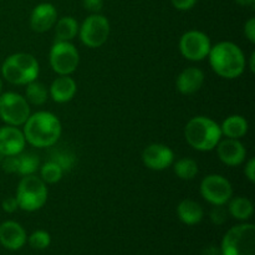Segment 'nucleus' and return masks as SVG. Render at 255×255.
<instances>
[{"label":"nucleus","mask_w":255,"mask_h":255,"mask_svg":"<svg viewBox=\"0 0 255 255\" xmlns=\"http://www.w3.org/2000/svg\"><path fill=\"white\" fill-rule=\"evenodd\" d=\"M26 143L36 148H46L56 144L62 133V126L59 117L49 111H37L30 114L29 119L22 125Z\"/></svg>","instance_id":"f257e3e1"},{"label":"nucleus","mask_w":255,"mask_h":255,"mask_svg":"<svg viewBox=\"0 0 255 255\" xmlns=\"http://www.w3.org/2000/svg\"><path fill=\"white\" fill-rule=\"evenodd\" d=\"M207 59L212 70L218 76L227 80L238 79L243 75L247 66L243 50L232 41H219L212 45Z\"/></svg>","instance_id":"f03ea898"},{"label":"nucleus","mask_w":255,"mask_h":255,"mask_svg":"<svg viewBox=\"0 0 255 255\" xmlns=\"http://www.w3.org/2000/svg\"><path fill=\"white\" fill-rule=\"evenodd\" d=\"M221 126L208 116H196L187 122L184 138L193 149L199 152L213 151L222 139Z\"/></svg>","instance_id":"7ed1b4c3"},{"label":"nucleus","mask_w":255,"mask_h":255,"mask_svg":"<svg viewBox=\"0 0 255 255\" xmlns=\"http://www.w3.org/2000/svg\"><path fill=\"white\" fill-rule=\"evenodd\" d=\"M40 64L36 57L27 52L9 55L1 65V77L11 85L25 86L37 80Z\"/></svg>","instance_id":"20e7f679"},{"label":"nucleus","mask_w":255,"mask_h":255,"mask_svg":"<svg viewBox=\"0 0 255 255\" xmlns=\"http://www.w3.org/2000/svg\"><path fill=\"white\" fill-rule=\"evenodd\" d=\"M49 197L47 184L36 174L24 176L16 188V198L19 209L25 212H36L45 206Z\"/></svg>","instance_id":"39448f33"},{"label":"nucleus","mask_w":255,"mask_h":255,"mask_svg":"<svg viewBox=\"0 0 255 255\" xmlns=\"http://www.w3.org/2000/svg\"><path fill=\"white\" fill-rule=\"evenodd\" d=\"M221 255H255V226L251 223L232 227L223 237Z\"/></svg>","instance_id":"423d86ee"},{"label":"nucleus","mask_w":255,"mask_h":255,"mask_svg":"<svg viewBox=\"0 0 255 255\" xmlns=\"http://www.w3.org/2000/svg\"><path fill=\"white\" fill-rule=\"evenodd\" d=\"M30 105L22 95L7 91L0 95V119L5 125L21 127L29 119Z\"/></svg>","instance_id":"0eeeda50"},{"label":"nucleus","mask_w":255,"mask_h":255,"mask_svg":"<svg viewBox=\"0 0 255 255\" xmlns=\"http://www.w3.org/2000/svg\"><path fill=\"white\" fill-rule=\"evenodd\" d=\"M49 62L57 75H71L80 64V52L71 41H56L49 52Z\"/></svg>","instance_id":"6e6552de"},{"label":"nucleus","mask_w":255,"mask_h":255,"mask_svg":"<svg viewBox=\"0 0 255 255\" xmlns=\"http://www.w3.org/2000/svg\"><path fill=\"white\" fill-rule=\"evenodd\" d=\"M111 31L109 19L101 14H91L79 27V37L82 44L90 49L101 47L107 41Z\"/></svg>","instance_id":"1a4fd4ad"},{"label":"nucleus","mask_w":255,"mask_h":255,"mask_svg":"<svg viewBox=\"0 0 255 255\" xmlns=\"http://www.w3.org/2000/svg\"><path fill=\"white\" fill-rule=\"evenodd\" d=\"M199 193L212 206H226L233 197V186L222 174H208L202 179Z\"/></svg>","instance_id":"9d476101"},{"label":"nucleus","mask_w":255,"mask_h":255,"mask_svg":"<svg viewBox=\"0 0 255 255\" xmlns=\"http://www.w3.org/2000/svg\"><path fill=\"white\" fill-rule=\"evenodd\" d=\"M178 47L184 59L198 62L208 57L212 42L206 32L201 30H188L179 39Z\"/></svg>","instance_id":"9b49d317"},{"label":"nucleus","mask_w":255,"mask_h":255,"mask_svg":"<svg viewBox=\"0 0 255 255\" xmlns=\"http://www.w3.org/2000/svg\"><path fill=\"white\" fill-rule=\"evenodd\" d=\"M142 162L152 171H164L174 162V152L163 143H151L142 152Z\"/></svg>","instance_id":"f8f14e48"},{"label":"nucleus","mask_w":255,"mask_h":255,"mask_svg":"<svg viewBox=\"0 0 255 255\" xmlns=\"http://www.w3.org/2000/svg\"><path fill=\"white\" fill-rule=\"evenodd\" d=\"M26 147L24 132L19 127L4 125L0 127V154L5 156H17L22 153Z\"/></svg>","instance_id":"ddd939ff"},{"label":"nucleus","mask_w":255,"mask_h":255,"mask_svg":"<svg viewBox=\"0 0 255 255\" xmlns=\"http://www.w3.org/2000/svg\"><path fill=\"white\" fill-rule=\"evenodd\" d=\"M217 154L222 163L229 167L241 166L246 162L247 148L241 139L224 138L217 144Z\"/></svg>","instance_id":"4468645a"},{"label":"nucleus","mask_w":255,"mask_h":255,"mask_svg":"<svg viewBox=\"0 0 255 255\" xmlns=\"http://www.w3.org/2000/svg\"><path fill=\"white\" fill-rule=\"evenodd\" d=\"M57 21V10L50 2H41L32 9L30 14V27L35 32H46L55 26Z\"/></svg>","instance_id":"2eb2a0df"},{"label":"nucleus","mask_w":255,"mask_h":255,"mask_svg":"<svg viewBox=\"0 0 255 255\" xmlns=\"http://www.w3.org/2000/svg\"><path fill=\"white\" fill-rule=\"evenodd\" d=\"M206 75L199 67L189 66L179 72L176 79V87L184 96H191L203 87Z\"/></svg>","instance_id":"dca6fc26"},{"label":"nucleus","mask_w":255,"mask_h":255,"mask_svg":"<svg viewBox=\"0 0 255 255\" xmlns=\"http://www.w3.org/2000/svg\"><path fill=\"white\" fill-rule=\"evenodd\" d=\"M26 232L21 224L14 221H5L0 224V244L10 251H17L26 243Z\"/></svg>","instance_id":"f3484780"},{"label":"nucleus","mask_w":255,"mask_h":255,"mask_svg":"<svg viewBox=\"0 0 255 255\" xmlns=\"http://www.w3.org/2000/svg\"><path fill=\"white\" fill-rule=\"evenodd\" d=\"M77 84L71 75H57L49 86V96L56 104H66L75 97Z\"/></svg>","instance_id":"a211bd4d"},{"label":"nucleus","mask_w":255,"mask_h":255,"mask_svg":"<svg viewBox=\"0 0 255 255\" xmlns=\"http://www.w3.org/2000/svg\"><path fill=\"white\" fill-rule=\"evenodd\" d=\"M177 216L182 223L187 226H196L201 223L204 217V209L197 201L191 198L182 199L177 207Z\"/></svg>","instance_id":"6ab92c4d"},{"label":"nucleus","mask_w":255,"mask_h":255,"mask_svg":"<svg viewBox=\"0 0 255 255\" xmlns=\"http://www.w3.org/2000/svg\"><path fill=\"white\" fill-rule=\"evenodd\" d=\"M219 126H221L222 134L226 136V138L241 139L249 131L248 121L242 115H231Z\"/></svg>","instance_id":"aec40b11"},{"label":"nucleus","mask_w":255,"mask_h":255,"mask_svg":"<svg viewBox=\"0 0 255 255\" xmlns=\"http://www.w3.org/2000/svg\"><path fill=\"white\" fill-rule=\"evenodd\" d=\"M227 204H228L227 211H228L229 216L238 219V221H248L249 218H252V216L254 213L253 202L249 198H247V197L239 196L234 197V198L232 197Z\"/></svg>","instance_id":"412c9836"},{"label":"nucleus","mask_w":255,"mask_h":255,"mask_svg":"<svg viewBox=\"0 0 255 255\" xmlns=\"http://www.w3.org/2000/svg\"><path fill=\"white\" fill-rule=\"evenodd\" d=\"M55 36L59 41H71L79 35V22L74 16H64L57 19L55 24Z\"/></svg>","instance_id":"4be33fe9"},{"label":"nucleus","mask_w":255,"mask_h":255,"mask_svg":"<svg viewBox=\"0 0 255 255\" xmlns=\"http://www.w3.org/2000/svg\"><path fill=\"white\" fill-rule=\"evenodd\" d=\"M26 89H25V99L29 102V105H34V106H42L44 104H46V101L49 100V87L46 86L42 82L35 81L30 82V84L25 85Z\"/></svg>","instance_id":"5701e85b"},{"label":"nucleus","mask_w":255,"mask_h":255,"mask_svg":"<svg viewBox=\"0 0 255 255\" xmlns=\"http://www.w3.org/2000/svg\"><path fill=\"white\" fill-rule=\"evenodd\" d=\"M172 166H173V171L176 176L179 179H183V181H192V179L196 178L199 172L198 163L196 162V159L189 158V157L177 159L176 162H173Z\"/></svg>","instance_id":"b1692460"},{"label":"nucleus","mask_w":255,"mask_h":255,"mask_svg":"<svg viewBox=\"0 0 255 255\" xmlns=\"http://www.w3.org/2000/svg\"><path fill=\"white\" fill-rule=\"evenodd\" d=\"M40 178L45 182L46 184H55L59 183L61 181L62 176H64V169L56 163V162L49 161L45 162L44 164L40 166Z\"/></svg>","instance_id":"393cba45"},{"label":"nucleus","mask_w":255,"mask_h":255,"mask_svg":"<svg viewBox=\"0 0 255 255\" xmlns=\"http://www.w3.org/2000/svg\"><path fill=\"white\" fill-rule=\"evenodd\" d=\"M40 159L34 153H20L19 154V168L17 174L20 176H30L35 174L40 168Z\"/></svg>","instance_id":"a878e982"},{"label":"nucleus","mask_w":255,"mask_h":255,"mask_svg":"<svg viewBox=\"0 0 255 255\" xmlns=\"http://www.w3.org/2000/svg\"><path fill=\"white\" fill-rule=\"evenodd\" d=\"M27 242H29L31 248L37 249V251H42V249H46L50 246V243H51V237H50V234L46 231L39 229V231H35L27 238Z\"/></svg>","instance_id":"bb28decb"},{"label":"nucleus","mask_w":255,"mask_h":255,"mask_svg":"<svg viewBox=\"0 0 255 255\" xmlns=\"http://www.w3.org/2000/svg\"><path fill=\"white\" fill-rule=\"evenodd\" d=\"M50 159L56 162V163L64 169V172L69 171V169L74 166V162H75V158L72 154H70L69 152H60V151L54 152V153L51 154V157H50Z\"/></svg>","instance_id":"cd10ccee"},{"label":"nucleus","mask_w":255,"mask_h":255,"mask_svg":"<svg viewBox=\"0 0 255 255\" xmlns=\"http://www.w3.org/2000/svg\"><path fill=\"white\" fill-rule=\"evenodd\" d=\"M212 223L217 224V226H222L227 222L228 218V211L224 208V206H213V209L211 211L209 214Z\"/></svg>","instance_id":"c85d7f7f"},{"label":"nucleus","mask_w":255,"mask_h":255,"mask_svg":"<svg viewBox=\"0 0 255 255\" xmlns=\"http://www.w3.org/2000/svg\"><path fill=\"white\" fill-rule=\"evenodd\" d=\"M1 168L6 173H17V168H19V154L17 156L2 157Z\"/></svg>","instance_id":"c756f323"},{"label":"nucleus","mask_w":255,"mask_h":255,"mask_svg":"<svg viewBox=\"0 0 255 255\" xmlns=\"http://www.w3.org/2000/svg\"><path fill=\"white\" fill-rule=\"evenodd\" d=\"M82 5L91 14H100L104 7V0H82Z\"/></svg>","instance_id":"7c9ffc66"},{"label":"nucleus","mask_w":255,"mask_h":255,"mask_svg":"<svg viewBox=\"0 0 255 255\" xmlns=\"http://www.w3.org/2000/svg\"><path fill=\"white\" fill-rule=\"evenodd\" d=\"M1 208L6 213H15L19 209L16 198L15 197H6V198H4L1 202Z\"/></svg>","instance_id":"2f4dec72"},{"label":"nucleus","mask_w":255,"mask_h":255,"mask_svg":"<svg viewBox=\"0 0 255 255\" xmlns=\"http://www.w3.org/2000/svg\"><path fill=\"white\" fill-rule=\"evenodd\" d=\"M198 0H171L173 7H176L179 11H187L191 10L194 5L197 4Z\"/></svg>","instance_id":"473e14b6"},{"label":"nucleus","mask_w":255,"mask_h":255,"mask_svg":"<svg viewBox=\"0 0 255 255\" xmlns=\"http://www.w3.org/2000/svg\"><path fill=\"white\" fill-rule=\"evenodd\" d=\"M244 35L252 44H255V17H251L244 24Z\"/></svg>","instance_id":"72a5a7b5"},{"label":"nucleus","mask_w":255,"mask_h":255,"mask_svg":"<svg viewBox=\"0 0 255 255\" xmlns=\"http://www.w3.org/2000/svg\"><path fill=\"white\" fill-rule=\"evenodd\" d=\"M244 174L246 178L248 179L251 183H255V158L252 157L247 161L246 167H244Z\"/></svg>","instance_id":"f704fd0d"},{"label":"nucleus","mask_w":255,"mask_h":255,"mask_svg":"<svg viewBox=\"0 0 255 255\" xmlns=\"http://www.w3.org/2000/svg\"><path fill=\"white\" fill-rule=\"evenodd\" d=\"M236 2L238 5H241V6H253L255 4V0H236Z\"/></svg>","instance_id":"c9c22d12"},{"label":"nucleus","mask_w":255,"mask_h":255,"mask_svg":"<svg viewBox=\"0 0 255 255\" xmlns=\"http://www.w3.org/2000/svg\"><path fill=\"white\" fill-rule=\"evenodd\" d=\"M249 60H251V62H249V69H251L252 72L255 71V65H254V60H255V52H252L251 57H249Z\"/></svg>","instance_id":"e433bc0d"},{"label":"nucleus","mask_w":255,"mask_h":255,"mask_svg":"<svg viewBox=\"0 0 255 255\" xmlns=\"http://www.w3.org/2000/svg\"><path fill=\"white\" fill-rule=\"evenodd\" d=\"M2 86H4V84H2V79H1V76H0V95H1V92H2Z\"/></svg>","instance_id":"4c0bfd02"},{"label":"nucleus","mask_w":255,"mask_h":255,"mask_svg":"<svg viewBox=\"0 0 255 255\" xmlns=\"http://www.w3.org/2000/svg\"><path fill=\"white\" fill-rule=\"evenodd\" d=\"M1 157H2V156H1V154H0V161H1Z\"/></svg>","instance_id":"58836bf2"}]
</instances>
